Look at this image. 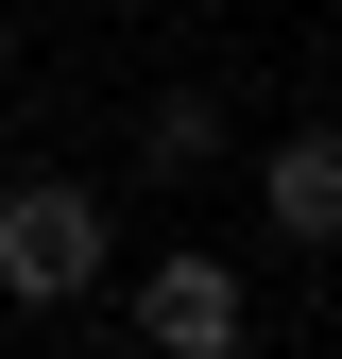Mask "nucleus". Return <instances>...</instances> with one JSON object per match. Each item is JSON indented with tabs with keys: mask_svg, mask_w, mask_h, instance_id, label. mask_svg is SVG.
Here are the masks:
<instances>
[{
	"mask_svg": "<svg viewBox=\"0 0 342 359\" xmlns=\"http://www.w3.org/2000/svg\"><path fill=\"white\" fill-rule=\"evenodd\" d=\"M86 274H103V189L18 171V189H0V291H18V308H69Z\"/></svg>",
	"mask_w": 342,
	"mask_h": 359,
	"instance_id": "nucleus-1",
	"label": "nucleus"
},
{
	"mask_svg": "<svg viewBox=\"0 0 342 359\" xmlns=\"http://www.w3.org/2000/svg\"><path fill=\"white\" fill-rule=\"evenodd\" d=\"M137 342L154 359H240V274L223 257H154L137 274Z\"/></svg>",
	"mask_w": 342,
	"mask_h": 359,
	"instance_id": "nucleus-2",
	"label": "nucleus"
},
{
	"mask_svg": "<svg viewBox=\"0 0 342 359\" xmlns=\"http://www.w3.org/2000/svg\"><path fill=\"white\" fill-rule=\"evenodd\" d=\"M256 222H274L291 257H342V137H325V120L256 154Z\"/></svg>",
	"mask_w": 342,
	"mask_h": 359,
	"instance_id": "nucleus-3",
	"label": "nucleus"
}]
</instances>
